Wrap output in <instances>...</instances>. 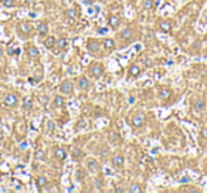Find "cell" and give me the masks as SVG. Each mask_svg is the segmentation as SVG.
Returning a JSON list of instances; mask_svg holds the SVG:
<instances>
[{
  "label": "cell",
  "instance_id": "cell-1",
  "mask_svg": "<svg viewBox=\"0 0 207 193\" xmlns=\"http://www.w3.org/2000/svg\"><path fill=\"white\" fill-rule=\"evenodd\" d=\"M31 30H33V27H31L30 23H27V21H20V23L17 24V31H19L21 36H24V37L30 36Z\"/></svg>",
  "mask_w": 207,
  "mask_h": 193
},
{
  "label": "cell",
  "instance_id": "cell-2",
  "mask_svg": "<svg viewBox=\"0 0 207 193\" xmlns=\"http://www.w3.org/2000/svg\"><path fill=\"white\" fill-rule=\"evenodd\" d=\"M90 74L94 77V78H99V77H102V74H104L102 64H99V63L91 64V66H90Z\"/></svg>",
  "mask_w": 207,
  "mask_h": 193
},
{
  "label": "cell",
  "instance_id": "cell-3",
  "mask_svg": "<svg viewBox=\"0 0 207 193\" xmlns=\"http://www.w3.org/2000/svg\"><path fill=\"white\" fill-rule=\"evenodd\" d=\"M60 91H61L62 94H72V91H74V84L71 82L70 80H64L60 85Z\"/></svg>",
  "mask_w": 207,
  "mask_h": 193
},
{
  "label": "cell",
  "instance_id": "cell-4",
  "mask_svg": "<svg viewBox=\"0 0 207 193\" xmlns=\"http://www.w3.org/2000/svg\"><path fill=\"white\" fill-rule=\"evenodd\" d=\"M5 104L6 107H9V108H13L16 107L17 104H19V98H17V95L16 94H7L5 98Z\"/></svg>",
  "mask_w": 207,
  "mask_h": 193
},
{
  "label": "cell",
  "instance_id": "cell-5",
  "mask_svg": "<svg viewBox=\"0 0 207 193\" xmlns=\"http://www.w3.org/2000/svg\"><path fill=\"white\" fill-rule=\"evenodd\" d=\"M132 125L135 128H142L143 125H145V115L143 114H136L135 117L132 118Z\"/></svg>",
  "mask_w": 207,
  "mask_h": 193
},
{
  "label": "cell",
  "instance_id": "cell-6",
  "mask_svg": "<svg viewBox=\"0 0 207 193\" xmlns=\"http://www.w3.org/2000/svg\"><path fill=\"white\" fill-rule=\"evenodd\" d=\"M78 87H80V90H82V91H88L91 87L90 80H88L87 77H80V78H78Z\"/></svg>",
  "mask_w": 207,
  "mask_h": 193
},
{
  "label": "cell",
  "instance_id": "cell-7",
  "mask_svg": "<svg viewBox=\"0 0 207 193\" xmlns=\"http://www.w3.org/2000/svg\"><path fill=\"white\" fill-rule=\"evenodd\" d=\"M192 105H193V108L196 111H203V109L206 108V101L202 98H194L192 101Z\"/></svg>",
  "mask_w": 207,
  "mask_h": 193
},
{
  "label": "cell",
  "instance_id": "cell-8",
  "mask_svg": "<svg viewBox=\"0 0 207 193\" xmlns=\"http://www.w3.org/2000/svg\"><path fill=\"white\" fill-rule=\"evenodd\" d=\"M87 48L90 50V53H97L101 48V44L97 40H88L87 41Z\"/></svg>",
  "mask_w": 207,
  "mask_h": 193
},
{
  "label": "cell",
  "instance_id": "cell-9",
  "mask_svg": "<svg viewBox=\"0 0 207 193\" xmlns=\"http://www.w3.org/2000/svg\"><path fill=\"white\" fill-rule=\"evenodd\" d=\"M108 24H109V27L116 28V27H119V24H121V19H119L118 16H115V14H111L108 17Z\"/></svg>",
  "mask_w": 207,
  "mask_h": 193
},
{
  "label": "cell",
  "instance_id": "cell-10",
  "mask_svg": "<svg viewBox=\"0 0 207 193\" xmlns=\"http://www.w3.org/2000/svg\"><path fill=\"white\" fill-rule=\"evenodd\" d=\"M125 163V158L122 155H115L112 158V166L113 168H122Z\"/></svg>",
  "mask_w": 207,
  "mask_h": 193
},
{
  "label": "cell",
  "instance_id": "cell-11",
  "mask_svg": "<svg viewBox=\"0 0 207 193\" xmlns=\"http://www.w3.org/2000/svg\"><path fill=\"white\" fill-rule=\"evenodd\" d=\"M108 139H109V142H111V143H121V142H122V138H121V135H119L118 132H115V131H111V132H109Z\"/></svg>",
  "mask_w": 207,
  "mask_h": 193
},
{
  "label": "cell",
  "instance_id": "cell-12",
  "mask_svg": "<svg viewBox=\"0 0 207 193\" xmlns=\"http://www.w3.org/2000/svg\"><path fill=\"white\" fill-rule=\"evenodd\" d=\"M37 31L40 36H47L48 33V24L46 21H41V23L37 24Z\"/></svg>",
  "mask_w": 207,
  "mask_h": 193
},
{
  "label": "cell",
  "instance_id": "cell-13",
  "mask_svg": "<svg viewBox=\"0 0 207 193\" xmlns=\"http://www.w3.org/2000/svg\"><path fill=\"white\" fill-rule=\"evenodd\" d=\"M54 156H56V159L58 160H64L67 158V152L64 148H56V151H54Z\"/></svg>",
  "mask_w": 207,
  "mask_h": 193
},
{
  "label": "cell",
  "instance_id": "cell-14",
  "mask_svg": "<svg viewBox=\"0 0 207 193\" xmlns=\"http://www.w3.org/2000/svg\"><path fill=\"white\" fill-rule=\"evenodd\" d=\"M159 28H160V31H163V33H169L170 30H172V23H170L169 20H163V21H160Z\"/></svg>",
  "mask_w": 207,
  "mask_h": 193
},
{
  "label": "cell",
  "instance_id": "cell-15",
  "mask_svg": "<svg viewBox=\"0 0 207 193\" xmlns=\"http://www.w3.org/2000/svg\"><path fill=\"white\" fill-rule=\"evenodd\" d=\"M56 40H57V38L54 37V36H47V37H46V40L43 41V44H44L47 48H53L54 46H56Z\"/></svg>",
  "mask_w": 207,
  "mask_h": 193
},
{
  "label": "cell",
  "instance_id": "cell-16",
  "mask_svg": "<svg viewBox=\"0 0 207 193\" xmlns=\"http://www.w3.org/2000/svg\"><path fill=\"white\" fill-rule=\"evenodd\" d=\"M132 36H133V30H132L131 27H126L125 30H122V31L119 33V37L123 38V40H126V38H132Z\"/></svg>",
  "mask_w": 207,
  "mask_h": 193
},
{
  "label": "cell",
  "instance_id": "cell-17",
  "mask_svg": "<svg viewBox=\"0 0 207 193\" xmlns=\"http://www.w3.org/2000/svg\"><path fill=\"white\" fill-rule=\"evenodd\" d=\"M27 54L31 58H36V57L40 56V51H38V48L36 47V46H28L27 47Z\"/></svg>",
  "mask_w": 207,
  "mask_h": 193
},
{
  "label": "cell",
  "instance_id": "cell-18",
  "mask_svg": "<svg viewBox=\"0 0 207 193\" xmlns=\"http://www.w3.org/2000/svg\"><path fill=\"white\" fill-rule=\"evenodd\" d=\"M104 48H105V50H109V51L113 50V48H115V40H113V38H105V40H104Z\"/></svg>",
  "mask_w": 207,
  "mask_h": 193
},
{
  "label": "cell",
  "instance_id": "cell-19",
  "mask_svg": "<svg viewBox=\"0 0 207 193\" xmlns=\"http://www.w3.org/2000/svg\"><path fill=\"white\" fill-rule=\"evenodd\" d=\"M172 95V91L169 90V88H166V87H162L159 90V97L160 98H163V99H167Z\"/></svg>",
  "mask_w": 207,
  "mask_h": 193
},
{
  "label": "cell",
  "instance_id": "cell-20",
  "mask_svg": "<svg viewBox=\"0 0 207 193\" xmlns=\"http://www.w3.org/2000/svg\"><path fill=\"white\" fill-rule=\"evenodd\" d=\"M128 72H129V77H139V74H141V68L138 66H131L129 67V70H128Z\"/></svg>",
  "mask_w": 207,
  "mask_h": 193
},
{
  "label": "cell",
  "instance_id": "cell-21",
  "mask_svg": "<svg viewBox=\"0 0 207 193\" xmlns=\"http://www.w3.org/2000/svg\"><path fill=\"white\" fill-rule=\"evenodd\" d=\"M36 185H37L40 189L47 186V178H46V176H38L37 179H36Z\"/></svg>",
  "mask_w": 207,
  "mask_h": 193
},
{
  "label": "cell",
  "instance_id": "cell-22",
  "mask_svg": "<svg viewBox=\"0 0 207 193\" xmlns=\"http://www.w3.org/2000/svg\"><path fill=\"white\" fill-rule=\"evenodd\" d=\"M53 104H54L56 108H61V107H64V98H62L61 95H57L56 98H54V101H53Z\"/></svg>",
  "mask_w": 207,
  "mask_h": 193
},
{
  "label": "cell",
  "instance_id": "cell-23",
  "mask_svg": "<svg viewBox=\"0 0 207 193\" xmlns=\"http://www.w3.org/2000/svg\"><path fill=\"white\" fill-rule=\"evenodd\" d=\"M56 46L58 47V50L65 48L67 47V38L65 37H60L58 40H56Z\"/></svg>",
  "mask_w": 207,
  "mask_h": 193
},
{
  "label": "cell",
  "instance_id": "cell-24",
  "mask_svg": "<svg viewBox=\"0 0 207 193\" xmlns=\"http://www.w3.org/2000/svg\"><path fill=\"white\" fill-rule=\"evenodd\" d=\"M129 192H131V193H141V192H143V189L141 188V185L132 183L131 188H129Z\"/></svg>",
  "mask_w": 207,
  "mask_h": 193
},
{
  "label": "cell",
  "instance_id": "cell-25",
  "mask_svg": "<svg viewBox=\"0 0 207 193\" xmlns=\"http://www.w3.org/2000/svg\"><path fill=\"white\" fill-rule=\"evenodd\" d=\"M23 108L26 109V111H28V109L33 108V99L31 98H26L23 101Z\"/></svg>",
  "mask_w": 207,
  "mask_h": 193
},
{
  "label": "cell",
  "instance_id": "cell-26",
  "mask_svg": "<svg viewBox=\"0 0 207 193\" xmlns=\"http://www.w3.org/2000/svg\"><path fill=\"white\" fill-rule=\"evenodd\" d=\"M71 155L74 156L75 159H81V158H84V152L81 151V149H78V148H75L74 151L71 152Z\"/></svg>",
  "mask_w": 207,
  "mask_h": 193
},
{
  "label": "cell",
  "instance_id": "cell-27",
  "mask_svg": "<svg viewBox=\"0 0 207 193\" xmlns=\"http://www.w3.org/2000/svg\"><path fill=\"white\" fill-rule=\"evenodd\" d=\"M88 169L92 170V172H95V170L98 169V162L95 159H91L90 162H88Z\"/></svg>",
  "mask_w": 207,
  "mask_h": 193
},
{
  "label": "cell",
  "instance_id": "cell-28",
  "mask_svg": "<svg viewBox=\"0 0 207 193\" xmlns=\"http://www.w3.org/2000/svg\"><path fill=\"white\" fill-rule=\"evenodd\" d=\"M143 9H146V10L153 9V0H145V2H143Z\"/></svg>",
  "mask_w": 207,
  "mask_h": 193
},
{
  "label": "cell",
  "instance_id": "cell-29",
  "mask_svg": "<svg viewBox=\"0 0 207 193\" xmlns=\"http://www.w3.org/2000/svg\"><path fill=\"white\" fill-rule=\"evenodd\" d=\"M67 16H70L71 19H75L77 17V10L75 9H68L67 10Z\"/></svg>",
  "mask_w": 207,
  "mask_h": 193
},
{
  "label": "cell",
  "instance_id": "cell-30",
  "mask_svg": "<svg viewBox=\"0 0 207 193\" xmlns=\"http://www.w3.org/2000/svg\"><path fill=\"white\" fill-rule=\"evenodd\" d=\"M7 54H9V56H17V54H20V48H9V50H7Z\"/></svg>",
  "mask_w": 207,
  "mask_h": 193
},
{
  "label": "cell",
  "instance_id": "cell-31",
  "mask_svg": "<svg viewBox=\"0 0 207 193\" xmlns=\"http://www.w3.org/2000/svg\"><path fill=\"white\" fill-rule=\"evenodd\" d=\"M3 6H5V7H13L14 0H3Z\"/></svg>",
  "mask_w": 207,
  "mask_h": 193
},
{
  "label": "cell",
  "instance_id": "cell-32",
  "mask_svg": "<svg viewBox=\"0 0 207 193\" xmlns=\"http://www.w3.org/2000/svg\"><path fill=\"white\" fill-rule=\"evenodd\" d=\"M46 127H47V129H48V131H54V129H56V124L53 122V121H48V122H47V125H46Z\"/></svg>",
  "mask_w": 207,
  "mask_h": 193
},
{
  "label": "cell",
  "instance_id": "cell-33",
  "mask_svg": "<svg viewBox=\"0 0 207 193\" xmlns=\"http://www.w3.org/2000/svg\"><path fill=\"white\" fill-rule=\"evenodd\" d=\"M84 175H85L84 170H80V169L77 170V178H78V179H80V178L82 179V178H84Z\"/></svg>",
  "mask_w": 207,
  "mask_h": 193
},
{
  "label": "cell",
  "instance_id": "cell-34",
  "mask_svg": "<svg viewBox=\"0 0 207 193\" xmlns=\"http://www.w3.org/2000/svg\"><path fill=\"white\" fill-rule=\"evenodd\" d=\"M202 137L207 139V128H203V129H202Z\"/></svg>",
  "mask_w": 207,
  "mask_h": 193
},
{
  "label": "cell",
  "instance_id": "cell-35",
  "mask_svg": "<svg viewBox=\"0 0 207 193\" xmlns=\"http://www.w3.org/2000/svg\"><path fill=\"white\" fill-rule=\"evenodd\" d=\"M2 56H3V50L0 48V58H2Z\"/></svg>",
  "mask_w": 207,
  "mask_h": 193
},
{
  "label": "cell",
  "instance_id": "cell-36",
  "mask_svg": "<svg viewBox=\"0 0 207 193\" xmlns=\"http://www.w3.org/2000/svg\"><path fill=\"white\" fill-rule=\"evenodd\" d=\"M204 44H206V46H207V37L204 38Z\"/></svg>",
  "mask_w": 207,
  "mask_h": 193
},
{
  "label": "cell",
  "instance_id": "cell-37",
  "mask_svg": "<svg viewBox=\"0 0 207 193\" xmlns=\"http://www.w3.org/2000/svg\"><path fill=\"white\" fill-rule=\"evenodd\" d=\"M206 170H207V165H206Z\"/></svg>",
  "mask_w": 207,
  "mask_h": 193
}]
</instances>
